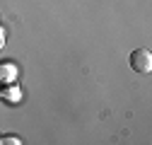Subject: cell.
<instances>
[{
  "label": "cell",
  "mask_w": 152,
  "mask_h": 145,
  "mask_svg": "<svg viewBox=\"0 0 152 145\" xmlns=\"http://www.w3.org/2000/svg\"><path fill=\"white\" fill-rule=\"evenodd\" d=\"M17 80V65L15 63H0V82L10 85Z\"/></svg>",
  "instance_id": "2"
},
{
  "label": "cell",
  "mask_w": 152,
  "mask_h": 145,
  "mask_svg": "<svg viewBox=\"0 0 152 145\" xmlns=\"http://www.w3.org/2000/svg\"><path fill=\"white\" fill-rule=\"evenodd\" d=\"M0 143H3V145H20L22 138H20V135H3V138H0Z\"/></svg>",
  "instance_id": "4"
},
{
  "label": "cell",
  "mask_w": 152,
  "mask_h": 145,
  "mask_svg": "<svg viewBox=\"0 0 152 145\" xmlns=\"http://www.w3.org/2000/svg\"><path fill=\"white\" fill-rule=\"evenodd\" d=\"M3 44H5V31L0 29V46H3Z\"/></svg>",
  "instance_id": "5"
},
{
  "label": "cell",
  "mask_w": 152,
  "mask_h": 145,
  "mask_svg": "<svg viewBox=\"0 0 152 145\" xmlns=\"http://www.w3.org/2000/svg\"><path fill=\"white\" fill-rule=\"evenodd\" d=\"M3 99H5V102H10V104H17V102L22 99V89L17 87L15 82L5 85V87H3Z\"/></svg>",
  "instance_id": "3"
},
{
  "label": "cell",
  "mask_w": 152,
  "mask_h": 145,
  "mask_svg": "<svg viewBox=\"0 0 152 145\" xmlns=\"http://www.w3.org/2000/svg\"><path fill=\"white\" fill-rule=\"evenodd\" d=\"M130 68L135 72H150L152 70V53L147 48H135L130 53Z\"/></svg>",
  "instance_id": "1"
}]
</instances>
